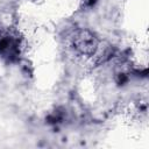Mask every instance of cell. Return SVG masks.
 Instances as JSON below:
<instances>
[{
	"instance_id": "6da1fadb",
	"label": "cell",
	"mask_w": 149,
	"mask_h": 149,
	"mask_svg": "<svg viewBox=\"0 0 149 149\" xmlns=\"http://www.w3.org/2000/svg\"><path fill=\"white\" fill-rule=\"evenodd\" d=\"M72 43H73L74 49H77L80 54L87 55V56L94 55L98 48V40L91 31L86 29L77 30L73 34Z\"/></svg>"
},
{
	"instance_id": "7a4b0ae2",
	"label": "cell",
	"mask_w": 149,
	"mask_h": 149,
	"mask_svg": "<svg viewBox=\"0 0 149 149\" xmlns=\"http://www.w3.org/2000/svg\"><path fill=\"white\" fill-rule=\"evenodd\" d=\"M17 38L13 37L9 34L0 35V56L8 62H15L20 56Z\"/></svg>"
},
{
	"instance_id": "3957f363",
	"label": "cell",
	"mask_w": 149,
	"mask_h": 149,
	"mask_svg": "<svg viewBox=\"0 0 149 149\" xmlns=\"http://www.w3.org/2000/svg\"><path fill=\"white\" fill-rule=\"evenodd\" d=\"M127 81V77L123 74V73H121L120 76H119V78H118V84H120V85H122L123 83H126Z\"/></svg>"
},
{
	"instance_id": "277c9868",
	"label": "cell",
	"mask_w": 149,
	"mask_h": 149,
	"mask_svg": "<svg viewBox=\"0 0 149 149\" xmlns=\"http://www.w3.org/2000/svg\"><path fill=\"white\" fill-rule=\"evenodd\" d=\"M95 2H97V0H85V5H86L87 7H91V6H93Z\"/></svg>"
}]
</instances>
